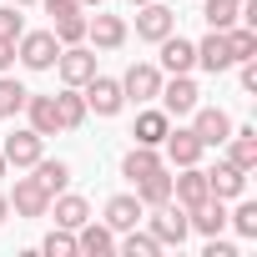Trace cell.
Wrapping results in <instances>:
<instances>
[{"mask_svg":"<svg viewBox=\"0 0 257 257\" xmlns=\"http://www.w3.org/2000/svg\"><path fill=\"white\" fill-rule=\"evenodd\" d=\"M16 56H21V66H26V71H51V66H56V56H61V41H56L51 31H21Z\"/></svg>","mask_w":257,"mask_h":257,"instance_id":"cell-1","label":"cell"},{"mask_svg":"<svg viewBox=\"0 0 257 257\" xmlns=\"http://www.w3.org/2000/svg\"><path fill=\"white\" fill-rule=\"evenodd\" d=\"M147 222H152V237H157L162 247H182V242H187V232H192V227H187V207H182V202H177V207H172V202H162V207H157V217H147Z\"/></svg>","mask_w":257,"mask_h":257,"instance_id":"cell-2","label":"cell"},{"mask_svg":"<svg viewBox=\"0 0 257 257\" xmlns=\"http://www.w3.org/2000/svg\"><path fill=\"white\" fill-rule=\"evenodd\" d=\"M41 147H46V137H41V132H31V126H21V132H11V137H6L0 157H6V167H36V162H41Z\"/></svg>","mask_w":257,"mask_h":257,"instance_id":"cell-3","label":"cell"},{"mask_svg":"<svg viewBox=\"0 0 257 257\" xmlns=\"http://www.w3.org/2000/svg\"><path fill=\"white\" fill-rule=\"evenodd\" d=\"M56 71H61V81H66V86H86V81L96 76V56H91L81 41H76V46H61Z\"/></svg>","mask_w":257,"mask_h":257,"instance_id":"cell-4","label":"cell"},{"mask_svg":"<svg viewBox=\"0 0 257 257\" xmlns=\"http://www.w3.org/2000/svg\"><path fill=\"white\" fill-rule=\"evenodd\" d=\"M121 106H126L121 81H111V76H91V81H86V111H96V116H116Z\"/></svg>","mask_w":257,"mask_h":257,"instance_id":"cell-5","label":"cell"},{"mask_svg":"<svg viewBox=\"0 0 257 257\" xmlns=\"http://www.w3.org/2000/svg\"><path fill=\"white\" fill-rule=\"evenodd\" d=\"M192 116H197V121H192V132H197L202 147H222V142L232 137V116H227L222 106H197Z\"/></svg>","mask_w":257,"mask_h":257,"instance_id":"cell-6","label":"cell"},{"mask_svg":"<svg viewBox=\"0 0 257 257\" xmlns=\"http://www.w3.org/2000/svg\"><path fill=\"white\" fill-rule=\"evenodd\" d=\"M121 91H126V101L147 106V101H157V91H162V71H157V66H147V61H137L132 71L121 76Z\"/></svg>","mask_w":257,"mask_h":257,"instance_id":"cell-7","label":"cell"},{"mask_svg":"<svg viewBox=\"0 0 257 257\" xmlns=\"http://www.w3.org/2000/svg\"><path fill=\"white\" fill-rule=\"evenodd\" d=\"M157 96H162V111H167V116H192L202 91H197V81H192V76H172Z\"/></svg>","mask_w":257,"mask_h":257,"instance_id":"cell-8","label":"cell"},{"mask_svg":"<svg viewBox=\"0 0 257 257\" xmlns=\"http://www.w3.org/2000/svg\"><path fill=\"white\" fill-rule=\"evenodd\" d=\"M11 207H16V217H46L51 212V192L36 182V177H21L16 182V197H6Z\"/></svg>","mask_w":257,"mask_h":257,"instance_id":"cell-9","label":"cell"},{"mask_svg":"<svg viewBox=\"0 0 257 257\" xmlns=\"http://www.w3.org/2000/svg\"><path fill=\"white\" fill-rule=\"evenodd\" d=\"M162 147H167V157H172L177 167H197V162H202V152H207V147L197 142V132H192V126H172Z\"/></svg>","mask_w":257,"mask_h":257,"instance_id":"cell-10","label":"cell"},{"mask_svg":"<svg viewBox=\"0 0 257 257\" xmlns=\"http://www.w3.org/2000/svg\"><path fill=\"white\" fill-rule=\"evenodd\" d=\"M172 31H177V16H172L167 6H157V0H147L142 16H137V36H142V41H167Z\"/></svg>","mask_w":257,"mask_h":257,"instance_id":"cell-11","label":"cell"},{"mask_svg":"<svg viewBox=\"0 0 257 257\" xmlns=\"http://www.w3.org/2000/svg\"><path fill=\"white\" fill-rule=\"evenodd\" d=\"M172 197L192 212V207H202L212 192H207V172L202 167H182V177H172Z\"/></svg>","mask_w":257,"mask_h":257,"instance_id":"cell-12","label":"cell"},{"mask_svg":"<svg viewBox=\"0 0 257 257\" xmlns=\"http://www.w3.org/2000/svg\"><path fill=\"white\" fill-rule=\"evenodd\" d=\"M242 187H247V172L232 167V162H217V167L207 172V192L222 197V202H227V197H242Z\"/></svg>","mask_w":257,"mask_h":257,"instance_id":"cell-13","label":"cell"},{"mask_svg":"<svg viewBox=\"0 0 257 257\" xmlns=\"http://www.w3.org/2000/svg\"><path fill=\"white\" fill-rule=\"evenodd\" d=\"M187 227L202 232V237H217V232L227 227V207H222V197H207L202 207H192V212H187Z\"/></svg>","mask_w":257,"mask_h":257,"instance_id":"cell-14","label":"cell"},{"mask_svg":"<svg viewBox=\"0 0 257 257\" xmlns=\"http://www.w3.org/2000/svg\"><path fill=\"white\" fill-rule=\"evenodd\" d=\"M76 252H86V257H106V252H116V232L101 227V222H81V227H76Z\"/></svg>","mask_w":257,"mask_h":257,"instance_id":"cell-15","label":"cell"},{"mask_svg":"<svg viewBox=\"0 0 257 257\" xmlns=\"http://www.w3.org/2000/svg\"><path fill=\"white\" fill-rule=\"evenodd\" d=\"M26 116H31V132H41V137H56L61 132V116H56V96H26Z\"/></svg>","mask_w":257,"mask_h":257,"instance_id":"cell-16","label":"cell"},{"mask_svg":"<svg viewBox=\"0 0 257 257\" xmlns=\"http://www.w3.org/2000/svg\"><path fill=\"white\" fill-rule=\"evenodd\" d=\"M197 66H202V71H212V76H217V71H227V66H237V61H232V51H227V31H212V36L197 46Z\"/></svg>","mask_w":257,"mask_h":257,"instance_id":"cell-17","label":"cell"},{"mask_svg":"<svg viewBox=\"0 0 257 257\" xmlns=\"http://www.w3.org/2000/svg\"><path fill=\"white\" fill-rule=\"evenodd\" d=\"M157 46H162V66H167L172 76H187V71L197 66V46H192V41L167 36V41H157Z\"/></svg>","mask_w":257,"mask_h":257,"instance_id":"cell-18","label":"cell"},{"mask_svg":"<svg viewBox=\"0 0 257 257\" xmlns=\"http://www.w3.org/2000/svg\"><path fill=\"white\" fill-rule=\"evenodd\" d=\"M142 217H147V207H142L137 197H126V192L106 202V227H111V232H126V227H137Z\"/></svg>","mask_w":257,"mask_h":257,"instance_id":"cell-19","label":"cell"},{"mask_svg":"<svg viewBox=\"0 0 257 257\" xmlns=\"http://www.w3.org/2000/svg\"><path fill=\"white\" fill-rule=\"evenodd\" d=\"M222 147H227V162H232V167H242V172H252V167H257V132H252V126L232 132Z\"/></svg>","mask_w":257,"mask_h":257,"instance_id":"cell-20","label":"cell"},{"mask_svg":"<svg viewBox=\"0 0 257 257\" xmlns=\"http://www.w3.org/2000/svg\"><path fill=\"white\" fill-rule=\"evenodd\" d=\"M86 36H91L101 51H116V46L126 41V21H121V16H91V21H86Z\"/></svg>","mask_w":257,"mask_h":257,"instance_id":"cell-21","label":"cell"},{"mask_svg":"<svg viewBox=\"0 0 257 257\" xmlns=\"http://www.w3.org/2000/svg\"><path fill=\"white\" fill-rule=\"evenodd\" d=\"M51 212H56V227H66V232H76L81 222H91L86 197H66V192H56V197H51Z\"/></svg>","mask_w":257,"mask_h":257,"instance_id":"cell-22","label":"cell"},{"mask_svg":"<svg viewBox=\"0 0 257 257\" xmlns=\"http://www.w3.org/2000/svg\"><path fill=\"white\" fill-rule=\"evenodd\" d=\"M167 132H172V116H167V111H142L132 137H137V147H162Z\"/></svg>","mask_w":257,"mask_h":257,"instance_id":"cell-23","label":"cell"},{"mask_svg":"<svg viewBox=\"0 0 257 257\" xmlns=\"http://www.w3.org/2000/svg\"><path fill=\"white\" fill-rule=\"evenodd\" d=\"M152 172H162V157H157V147H132L126 152V162H121V177L126 182H142V177H152Z\"/></svg>","mask_w":257,"mask_h":257,"instance_id":"cell-24","label":"cell"},{"mask_svg":"<svg viewBox=\"0 0 257 257\" xmlns=\"http://www.w3.org/2000/svg\"><path fill=\"white\" fill-rule=\"evenodd\" d=\"M137 202H142V207H162V202H172V177H167V167L137 182Z\"/></svg>","mask_w":257,"mask_h":257,"instance_id":"cell-25","label":"cell"},{"mask_svg":"<svg viewBox=\"0 0 257 257\" xmlns=\"http://www.w3.org/2000/svg\"><path fill=\"white\" fill-rule=\"evenodd\" d=\"M56 116H61V132H76V126L86 121V96L71 86V91H61L56 96Z\"/></svg>","mask_w":257,"mask_h":257,"instance_id":"cell-26","label":"cell"},{"mask_svg":"<svg viewBox=\"0 0 257 257\" xmlns=\"http://www.w3.org/2000/svg\"><path fill=\"white\" fill-rule=\"evenodd\" d=\"M237 0H202V21L212 26V31H232L237 26Z\"/></svg>","mask_w":257,"mask_h":257,"instance_id":"cell-27","label":"cell"},{"mask_svg":"<svg viewBox=\"0 0 257 257\" xmlns=\"http://www.w3.org/2000/svg\"><path fill=\"white\" fill-rule=\"evenodd\" d=\"M36 182H41V187L56 197V192H66V182H71V167H66V162H46V157H41V162H36Z\"/></svg>","mask_w":257,"mask_h":257,"instance_id":"cell-28","label":"cell"},{"mask_svg":"<svg viewBox=\"0 0 257 257\" xmlns=\"http://www.w3.org/2000/svg\"><path fill=\"white\" fill-rule=\"evenodd\" d=\"M227 51H232V61H252L257 56V31L252 26H232L227 31Z\"/></svg>","mask_w":257,"mask_h":257,"instance_id":"cell-29","label":"cell"},{"mask_svg":"<svg viewBox=\"0 0 257 257\" xmlns=\"http://www.w3.org/2000/svg\"><path fill=\"white\" fill-rule=\"evenodd\" d=\"M121 252H126V257H157V252H162V242H157L152 232L126 227V237H121Z\"/></svg>","mask_w":257,"mask_h":257,"instance_id":"cell-30","label":"cell"},{"mask_svg":"<svg viewBox=\"0 0 257 257\" xmlns=\"http://www.w3.org/2000/svg\"><path fill=\"white\" fill-rule=\"evenodd\" d=\"M61 46H76V41H86V16L81 11H71V16H56V31H51Z\"/></svg>","mask_w":257,"mask_h":257,"instance_id":"cell-31","label":"cell"},{"mask_svg":"<svg viewBox=\"0 0 257 257\" xmlns=\"http://www.w3.org/2000/svg\"><path fill=\"white\" fill-rule=\"evenodd\" d=\"M26 86L21 81H11V76H0V116H16V111H26Z\"/></svg>","mask_w":257,"mask_h":257,"instance_id":"cell-32","label":"cell"},{"mask_svg":"<svg viewBox=\"0 0 257 257\" xmlns=\"http://www.w3.org/2000/svg\"><path fill=\"white\" fill-rule=\"evenodd\" d=\"M26 21H21V6H0V41H21Z\"/></svg>","mask_w":257,"mask_h":257,"instance_id":"cell-33","label":"cell"},{"mask_svg":"<svg viewBox=\"0 0 257 257\" xmlns=\"http://www.w3.org/2000/svg\"><path fill=\"white\" fill-rule=\"evenodd\" d=\"M227 222H232V227H237L242 237H257V202H242V207H237V212H232Z\"/></svg>","mask_w":257,"mask_h":257,"instance_id":"cell-34","label":"cell"},{"mask_svg":"<svg viewBox=\"0 0 257 257\" xmlns=\"http://www.w3.org/2000/svg\"><path fill=\"white\" fill-rule=\"evenodd\" d=\"M41 247H46V252H51V257H71V252H76V237H71V232H66V227H56V232H51V237H46V242H41Z\"/></svg>","mask_w":257,"mask_h":257,"instance_id":"cell-35","label":"cell"},{"mask_svg":"<svg viewBox=\"0 0 257 257\" xmlns=\"http://www.w3.org/2000/svg\"><path fill=\"white\" fill-rule=\"evenodd\" d=\"M41 6H46L51 16H71V11H81V0H41Z\"/></svg>","mask_w":257,"mask_h":257,"instance_id":"cell-36","label":"cell"},{"mask_svg":"<svg viewBox=\"0 0 257 257\" xmlns=\"http://www.w3.org/2000/svg\"><path fill=\"white\" fill-rule=\"evenodd\" d=\"M242 91H257V56L242 61Z\"/></svg>","mask_w":257,"mask_h":257,"instance_id":"cell-37","label":"cell"},{"mask_svg":"<svg viewBox=\"0 0 257 257\" xmlns=\"http://www.w3.org/2000/svg\"><path fill=\"white\" fill-rule=\"evenodd\" d=\"M202 257H237V247H232V242H217V237H212V242H207V252H202Z\"/></svg>","mask_w":257,"mask_h":257,"instance_id":"cell-38","label":"cell"},{"mask_svg":"<svg viewBox=\"0 0 257 257\" xmlns=\"http://www.w3.org/2000/svg\"><path fill=\"white\" fill-rule=\"evenodd\" d=\"M11 61H16V41H0V71H6Z\"/></svg>","mask_w":257,"mask_h":257,"instance_id":"cell-39","label":"cell"},{"mask_svg":"<svg viewBox=\"0 0 257 257\" xmlns=\"http://www.w3.org/2000/svg\"><path fill=\"white\" fill-rule=\"evenodd\" d=\"M6 217H11V202H6V197H0V222H6Z\"/></svg>","mask_w":257,"mask_h":257,"instance_id":"cell-40","label":"cell"},{"mask_svg":"<svg viewBox=\"0 0 257 257\" xmlns=\"http://www.w3.org/2000/svg\"><path fill=\"white\" fill-rule=\"evenodd\" d=\"M11 6H36V0H11Z\"/></svg>","mask_w":257,"mask_h":257,"instance_id":"cell-41","label":"cell"},{"mask_svg":"<svg viewBox=\"0 0 257 257\" xmlns=\"http://www.w3.org/2000/svg\"><path fill=\"white\" fill-rule=\"evenodd\" d=\"M0 177H6V157H0Z\"/></svg>","mask_w":257,"mask_h":257,"instance_id":"cell-42","label":"cell"},{"mask_svg":"<svg viewBox=\"0 0 257 257\" xmlns=\"http://www.w3.org/2000/svg\"><path fill=\"white\" fill-rule=\"evenodd\" d=\"M81 6H101V0H81Z\"/></svg>","mask_w":257,"mask_h":257,"instance_id":"cell-43","label":"cell"},{"mask_svg":"<svg viewBox=\"0 0 257 257\" xmlns=\"http://www.w3.org/2000/svg\"><path fill=\"white\" fill-rule=\"evenodd\" d=\"M132 6H147V0H132Z\"/></svg>","mask_w":257,"mask_h":257,"instance_id":"cell-44","label":"cell"},{"mask_svg":"<svg viewBox=\"0 0 257 257\" xmlns=\"http://www.w3.org/2000/svg\"><path fill=\"white\" fill-rule=\"evenodd\" d=\"M0 121H6V116H0Z\"/></svg>","mask_w":257,"mask_h":257,"instance_id":"cell-45","label":"cell"},{"mask_svg":"<svg viewBox=\"0 0 257 257\" xmlns=\"http://www.w3.org/2000/svg\"><path fill=\"white\" fill-rule=\"evenodd\" d=\"M237 6H242V0H237Z\"/></svg>","mask_w":257,"mask_h":257,"instance_id":"cell-46","label":"cell"}]
</instances>
